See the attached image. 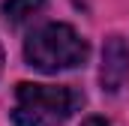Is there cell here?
I'll list each match as a JSON object with an SVG mask.
<instances>
[{"instance_id":"obj_4","label":"cell","mask_w":129,"mask_h":126,"mask_svg":"<svg viewBox=\"0 0 129 126\" xmlns=\"http://www.w3.org/2000/svg\"><path fill=\"white\" fill-rule=\"evenodd\" d=\"M42 6H45V0H3V15L9 24H24Z\"/></svg>"},{"instance_id":"obj_6","label":"cell","mask_w":129,"mask_h":126,"mask_svg":"<svg viewBox=\"0 0 129 126\" xmlns=\"http://www.w3.org/2000/svg\"><path fill=\"white\" fill-rule=\"evenodd\" d=\"M0 72H3V45H0Z\"/></svg>"},{"instance_id":"obj_2","label":"cell","mask_w":129,"mask_h":126,"mask_svg":"<svg viewBox=\"0 0 129 126\" xmlns=\"http://www.w3.org/2000/svg\"><path fill=\"white\" fill-rule=\"evenodd\" d=\"M87 57H90L87 39H81L75 27L60 24V21L42 24L24 42V60H27V66L39 69V72L75 69V66H84Z\"/></svg>"},{"instance_id":"obj_5","label":"cell","mask_w":129,"mask_h":126,"mask_svg":"<svg viewBox=\"0 0 129 126\" xmlns=\"http://www.w3.org/2000/svg\"><path fill=\"white\" fill-rule=\"evenodd\" d=\"M81 126H111V123H108V120H102V117H87Z\"/></svg>"},{"instance_id":"obj_1","label":"cell","mask_w":129,"mask_h":126,"mask_svg":"<svg viewBox=\"0 0 129 126\" xmlns=\"http://www.w3.org/2000/svg\"><path fill=\"white\" fill-rule=\"evenodd\" d=\"M84 96L66 84H30L21 81L15 87L12 123L15 126H63Z\"/></svg>"},{"instance_id":"obj_3","label":"cell","mask_w":129,"mask_h":126,"mask_svg":"<svg viewBox=\"0 0 129 126\" xmlns=\"http://www.w3.org/2000/svg\"><path fill=\"white\" fill-rule=\"evenodd\" d=\"M126 75H129V48L120 36H111L102 48V72H99L102 87L108 93H117L123 87Z\"/></svg>"}]
</instances>
